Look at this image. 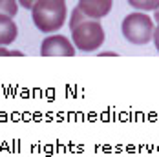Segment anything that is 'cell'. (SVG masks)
Masks as SVG:
<instances>
[{"instance_id": "277c9868", "label": "cell", "mask_w": 159, "mask_h": 157, "mask_svg": "<svg viewBox=\"0 0 159 157\" xmlns=\"http://www.w3.org/2000/svg\"><path fill=\"white\" fill-rule=\"evenodd\" d=\"M77 49L71 40L64 35H49L40 44V55L42 57H73Z\"/></svg>"}, {"instance_id": "52a82bcc", "label": "cell", "mask_w": 159, "mask_h": 157, "mask_svg": "<svg viewBox=\"0 0 159 157\" xmlns=\"http://www.w3.org/2000/svg\"><path fill=\"white\" fill-rule=\"evenodd\" d=\"M137 11H156L159 7V0H126Z\"/></svg>"}, {"instance_id": "5b68a950", "label": "cell", "mask_w": 159, "mask_h": 157, "mask_svg": "<svg viewBox=\"0 0 159 157\" xmlns=\"http://www.w3.org/2000/svg\"><path fill=\"white\" fill-rule=\"evenodd\" d=\"M80 11L90 18H104L113 7V0H79L77 4Z\"/></svg>"}, {"instance_id": "8992f818", "label": "cell", "mask_w": 159, "mask_h": 157, "mask_svg": "<svg viewBox=\"0 0 159 157\" xmlns=\"http://www.w3.org/2000/svg\"><path fill=\"white\" fill-rule=\"evenodd\" d=\"M16 35H18V28L13 22V16L0 13V46H9L11 42H15Z\"/></svg>"}, {"instance_id": "30bf717a", "label": "cell", "mask_w": 159, "mask_h": 157, "mask_svg": "<svg viewBox=\"0 0 159 157\" xmlns=\"http://www.w3.org/2000/svg\"><path fill=\"white\" fill-rule=\"evenodd\" d=\"M152 40H154V44H156V49L159 51V22H157V26H154V35H152Z\"/></svg>"}, {"instance_id": "3957f363", "label": "cell", "mask_w": 159, "mask_h": 157, "mask_svg": "<svg viewBox=\"0 0 159 157\" xmlns=\"http://www.w3.org/2000/svg\"><path fill=\"white\" fill-rule=\"evenodd\" d=\"M121 29H123V37L126 38L130 44L144 46V44H148L152 40L154 18H150L143 11L130 13V15L125 16L123 24H121Z\"/></svg>"}, {"instance_id": "8fae6325", "label": "cell", "mask_w": 159, "mask_h": 157, "mask_svg": "<svg viewBox=\"0 0 159 157\" xmlns=\"http://www.w3.org/2000/svg\"><path fill=\"white\" fill-rule=\"evenodd\" d=\"M35 2H37V0H18V6H22L24 9H31Z\"/></svg>"}, {"instance_id": "9c48e42d", "label": "cell", "mask_w": 159, "mask_h": 157, "mask_svg": "<svg viewBox=\"0 0 159 157\" xmlns=\"http://www.w3.org/2000/svg\"><path fill=\"white\" fill-rule=\"evenodd\" d=\"M24 53L22 51H11V49H6L4 46H0V57H22Z\"/></svg>"}, {"instance_id": "7c38bea8", "label": "cell", "mask_w": 159, "mask_h": 157, "mask_svg": "<svg viewBox=\"0 0 159 157\" xmlns=\"http://www.w3.org/2000/svg\"><path fill=\"white\" fill-rule=\"evenodd\" d=\"M101 57H117V53H113V51H104V53H99Z\"/></svg>"}, {"instance_id": "ba28073f", "label": "cell", "mask_w": 159, "mask_h": 157, "mask_svg": "<svg viewBox=\"0 0 159 157\" xmlns=\"http://www.w3.org/2000/svg\"><path fill=\"white\" fill-rule=\"evenodd\" d=\"M18 11V0H0V13L7 16H15Z\"/></svg>"}, {"instance_id": "4fadbf2b", "label": "cell", "mask_w": 159, "mask_h": 157, "mask_svg": "<svg viewBox=\"0 0 159 157\" xmlns=\"http://www.w3.org/2000/svg\"><path fill=\"white\" fill-rule=\"evenodd\" d=\"M154 20H156V22H159V7L154 11Z\"/></svg>"}, {"instance_id": "7a4b0ae2", "label": "cell", "mask_w": 159, "mask_h": 157, "mask_svg": "<svg viewBox=\"0 0 159 157\" xmlns=\"http://www.w3.org/2000/svg\"><path fill=\"white\" fill-rule=\"evenodd\" d=\"M70 31H71V42L75 49L84 51V53L95 51L104 42V29L97 18H84Z\"/></svg>"}, {"instance_id": "6da1fadb", "label": "cell", "mask_w": 159, "mask_h": 157, "mask_svg": "<svg viewBox=\"0 0 159 157\" xmlns=\"http://www.w3.org/2000/svg\"><path fill=\"white\" fill-rule=\"evenodd\" d=\"M33 24L42 33H55L66 24V0H37L31 7Z\"/></svg>"}]
</instances>
